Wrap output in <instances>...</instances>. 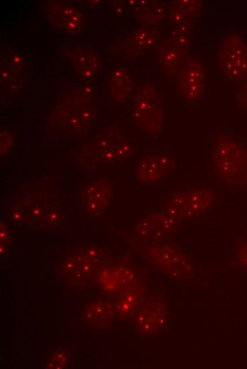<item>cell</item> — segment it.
<instances>
[{"instance_id": "obj_1", "label": "cell", "mask_w": 247, "mask_h": 369, "mask_svg": "<svg viewBox=\"0 0 247 369\" xmlns=\"http://www.w3.org/2000/svg\"><path fill=\"white\" fill-rule=\"evenodd\" d=\"M212 164L216 175L226 184L247 189V150L233 136L223 133L214 143Z\"/></svg>"}, {"instance_id": "obj_2", "label": "cell", "mask_w": 247, "mask_h": 369, "mask_svg": "<svg viewBox=\"0 0 247 369\" xmlns=\"http://www.w3.org/2000/svg\"><path fill=\"white\" fill-rule=\"evenodd\" d=\"M135 248L144 258L170 277L187 279L193 275L192 263L175 246L153 243L136 244Z\"/></svg>"}, {"instance_id": "obj_3", "label": "cell", "mask_w": 247, "mask_h": 369, "mask_svg": "<svg viewBox=\"0 0 247 369\" xmlns=\"http://www.w3.org/2000/svg\"><path fill=\"white\" fill-rule=\"evenodd\" d=\"M133 119L146 134L157 137L163 131L164 109L160 92L150 84L141 87L135 98Z\"/></svg>"}, {"instance_id": "obj_4", "label": "cell", "mask_w": 247, "mask_h": 369, "mask_svg": "<svg viewBox=\"0 0 247 369\" xmlns=\"http://www.w3.org/2000/svg\"><path fill=\"white\" fill-rule=\"evenodd\" d=\"M216 197V192L209 187L176 191L167 199L165 212L180 220L199 217L212 206Z\"/></svg>"}, {"instance_id": "obj_5", "label": "cell", "mask_w": 247, "mask_h": 369, "mask_svg": "<svg viewBox=\"0 0 247 369\" xmlns=\"http://www.w3.org/2000/svg\"><path fill=\"white\" fill-rule=\"evenodd\" d=\"M86 151L91 153L88 158L92 163H111L134 157L137 148L128 136L112 131L93 141Z\"/></svg>"}, {"instance_id": "obj_6", "label": "cell", "mask_w": 247, "mask_h": 369, "mask_svg": "<svg viewBox=\"0 0 247 369\" xmlns=\"http://www.w3.org/2000/svg\"><path fill=\"white\" fill-rule=\"evenodd\" d=\"M219 67L226 77L238 82L247 77V44L237 34L222 41L218 53Z\"/></svg>"}, {"instance_id": "obj_7", "label": "cell", "mask_w": 247, "mask_h": 369, "mask_svg": "<svg viewBox=\"0 0 247 369\" xmlns=\"http://www.w3.org/2000/svg\"><path fill=\"white\" fill-rule=\"evenodd\" d=\"M205 89V73L201 64L188 56L179 71L177 90L182 100L194 102L199 99Z\"/></svg>"}, {"instance_id": "obj_8", "label": "cell", "mask_w": 247, "mask_h": 369, "mask_svg": "<svg viewBox=\"0 0 247 369\" xmlns=\"http://www.w3.org/2000/svg\"><path fill=\"white\" fill-rule=\"evenodd\" d=\"M180 219L166 212L148 215L141 219L135 228L138 238L149 240L169 238L176 233Z\"/></svg>"}, {"instance_id": "obj_9", "label": "cell", "mask_w": 247, "mask_h": 369, "mask_svg": "<svg viewBox=\"0 0 247 369\" xmlns=\"http://www.w3.org/2000/svg\"><path fill=\"white\" fill-rule=\"evenodd\" d=\"M177 166L176 160L170 153L148 154L138 162L137 177L141 183H153L173 173Z\"/></svg>"}, {"instance_id": "obj_10", "label": "cell", "mask_w": 247, "mask_h": 369, "mask_svg": "<svg viewBox=\"0 0 247 369\" xmlns=\"http://www.w3.org/2000/svg\"><path fill=\"white\" fill-rule=\"evenodd\" d=\"M48 21L55 27L70 33L82 28V14L76 8L58 1H50L45 8Z\"/></svg>"}, {"instance_id": "obj_11", "label": "cell", "mask_w": 247, "mask_h": 369, "mask_svg": "<svg viewBox=\"0 0 247 369\" xmlns=\"http://www.w3.org/2000/svg\"><path fill=\"white\" fill-rule=\"evenodd\" d=\"M166 307L158 300L148 301L142 307L136 319L137 330L142 334L159 331L166 324Z\"/></svg>"}, {"instance_id": "obj_12", "label": "cell", "mask_w": 247, "mask_h": 369, "mask_svg": "<svg viewBox=\"0 0 247 369\" xmlns=\"http://www.w3.org/2000/svg\"><path fill=\"white\" fill-rule=\"evenodd\" d=\"M114 194V187L105 179L92 182L84 192L87 209L92 214H97L108 204Z\"/></svg>"}, {"instance_id": "obj_13", "label": "cell", "mask_w": 247, "mask_h": 369, "mask_svg": "<svg viewBox=\"0 0 247 369\" xmlns=\"http://www.w3.org/2000/svg\"><path fill=\"white\" fill-rule=\"evenodd\" d=\"M67 106L59 112L65 113V128L71 131H78L85 126L90 121L94 113V108L84 97L76 98L73 105Z\"/></svg>"}, {"instance_id": "obj_14", "label": "cell", "mask_w": 247, "mask_h": 369, "mask_svg": "<svg viewBox=\"0 0 247 369\" xmlns=\"http://www.w3.org/2000/svg\"><path fill=\"white\" fill-rule=\"evenodd\" d=\"M185 54L169 40L163 44L158 53V61L165 73L170 77L176 75Z\"/></svg>"}, {"instance_id": "obj_15", "label": "cell", "mask_w": 247, "mask_h": 369, "mask_svg": "<svg viewBox=\"0 0 247 369\" xmlns=\"http://www.w3.org/2000/svg\"><path fill=\"white\" fill-rule=\"evenodd\" d=\"M133 89V80L128 70L117 67L113 70L110 78V93L116 103L124 102Z\"/></svg>"}, {"instance_id": "obj_16", "label": "cell", "mask_w": 247, "mask_h": 369, "mask_svg": "<svg viewBox=\"0 0 247 369\" xmlns=\"http://www.w3.org/2000/svg\"><path fill=\"white\" fill-rule=\"evenodd\" d=\"M159 40V33L153 28H141L133 31L127 38L128 49L141 53L153 48Z\"/></svg>"}, {"instance_id": "obj_17", "label": "cell", "mask_w": 247, "mask_h": 369, "mask_svg": "<svg viewBox=\"0 0 247 369\" xmlns=\"http://www.w3.org/2000/svg\"><path fill=\"white\" fill-rule=\"evenodd\" d=\"M136 14L141 16V21L155 23L160 21L167 11L165 6L158 1H136Z\"/></svg>"}, {"instance_id": "obj_18", "label": "cell", "mask_w": 247, "mask_h": 369, "mask_svg": "<svg viewBox=\"0 0 247 369\" xmlns=\"http://www.w3.org/2000/svg\"><path fill=\"white\" fill-rule=\"evenodd\" d=\"M79 72L84 77H90L100 65L97 55L88 49H79L77 51V60H73Z\"/></svg>"}, {"instance_id": "obj_19", "label": "cell", "mask_w": 247, "mask_h": 369, "mask_svg": "<svg viewBox=\"0 0 247 369\" xmlns=\"http://www.w3.org/2000/svg\"><path fill=\"white\" fill-rule=\"evenodd\" d=\"M112 312L113 309L109 304L106 302H97L87 309L86 316L89 321L94 324H101L108 321Z\"/></svg>"}, {"instance_id": "obj_20", "label": "cell", "mask_w": 247, "mask_h": 369, "mask_svg": "<svg viewBox=\"0 0 247 369\" xmlns=\"http://www.w3.org/2000/svg\"><path fill=\"white\" fill-rule=\"evenodd\" d=\"M192 33V26L185 23L176 27L170 35L168 40L175 47L186 54Z\"/></svg>"}, {"instance_id": "obj_21", "label": "cell", "mask_w": 247, "mask_h": 369, "mask_svg": "<svg viewBox=\"0 0 247 369\" xmlns=\"http://www.w3.org/2000/svg\"><path fill=\"white\" fill-rule=\"evenodd\" d=\"M138 300V297L133 292H125L117 302V312L122 316L130 314L136 309Z\"/></svg>"}, {"instance_id": "obj_22", "label": "cell", "mask_w": 247, "mask_h": 369, "mask_svg": "<svg viewBox=\"0 0 247 369\" xmlns=\"http://www.w3.org/2000/svg\"><path fill=\"white\" fill-rule=\"evenodd\" d=\"M175 2L191 18L197 15L202 5V1L197 0H178Z\"/></svg>"}, {"instance_id": "obj_23", "label": "cell", "mask_w": 247, "mask_h": 369, "mask_svg": "<svg viewBox=\"0 0 247 369\" xmlns=\"http://www.w3.org/2000/svg\"><path fill=\"white\" fill-rule=\"evenodd\" d=\"M235 259L239 266L247 269V239L238 241L235 253Z\"/></svg>"}, {"instance_id": "obj_24", "label": "cell", "mask_w": 247, "mask_h": 369, "mask_svg": "<svg viewBox=\"0 0 247 369\" xmlns=\"http://www.w3.org/2000/svg\"><path fill=\"white\" fill-rule=\"evenodd\" d=\"M236 100L238 106L247 112V77L244 79L239 91L236 94Z\"/></svg>"}, {"instance_id": "obj_25", "label": "cell", "mask_w": 247, "mask_h": 369, "mask_svg": "<svg viewBox=\"0 0 247 369\" xmlns=\"http://www.w3.org/2000/svg\"><path fill=\"white\" fill-rule=\"evenodd\" d=\"M12 137L6 131L1 132V155L6 153L12 145Z\"/></svg>"}]
</instances>
